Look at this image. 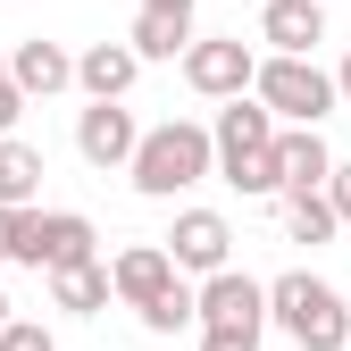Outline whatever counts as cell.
Segmentation results:
<instances>
[{
    "label": "cell",
    "mask_w": 351,
    "mask_h": 351,
    "mask_svg": "<svg viewBox=\"0 0 351 351\" xmlns=\"http://www.w3.org/2000/svg\"><path fill=\"white\" fill-rule=\"evenodd\" d=\"M9 84H17L25 101H51V93H67V84H75V51L25 34V42H9Z\"/></svg>",
    "instance_id": "cell-10"
},
{
    "label": "cell",
    "mask_w": 351,
    "mask_h": 351,
    "mask_svg": "<svg viewBox=\"0 0 351 351\" xmlns=\"http://www.w3.org/2000/svg\"><path fill=\"white\" fill-rule=\"evenodd\" d=\"M134 134H143V125H134L125 101H93V109L75 117V151H84V167H101V176L134 159Z\"/></svg>",
    "instance_id": "cell-9"
},
{
    "label": "cell",
    "mask_w": 351,
    "mask_h": 351,
    "mask_svg": "<svg viewBox=\"0 0 351 351\" xmlns=\"http://www.w3.org/2000/svg\"><path fill=\"white\" fill-rule=\"evenodd\" d=\"M167 259H176V276H209V268H226L234 259V226L217 209H176V226L159 234Z\"/></svg>",
    "instance_id": "cell-8"
},
{
    "label": "cell",
    "mask_w": 351,
    "mask_h": 351,
    "mask_svg": "<svg viewBox=\"0 0 351 351\" xmlns=\"http://www.w3.org/2000/svg\"><path fill=\"white\" fill-rule=\"evenodd\" d=\"M343 351H351V343H343Z\"/></svg>",
    "instance_id": "cell-29"
},
{
    "label": "cell",
    "mask_w": 351,
    "mask_h": 351,
    "mask_svg": "<svg viewBox=\"0 0 351 351\" xmlns=\"http://www.w3.org/2000/svg\"><path fill=\"white\" fill-rule=\"evenodd\" d=\"M193 326H259V335H268V285L243 276L234 259L209 268V276L193 285Z\"/></svg>",
    "instance_id": "cell-6"
},
{
    "label": "cell",
    "mask_w": 351,
    "mask_h": 351,
    "mask_svg": "<svg viewBox=\"0 0 351 351\" xmlns=\"http://www.w3.org/2000/svg\"><path fill=\"white\" fill-rule=\"evenodd\" d=\"M42 201V151L0 134V209H34Z\"/></svg>",
    "instance_id": "cell-17"
},
{
    "label": "cell",
    "mask_w": 351,
    "mask_h": 351,
    "mask_svg": "<svg viewBox=\"0 0 351 351\" xmlns=\"http://www.w3.org/2000/svg\"><path fill=\"white\" fill-rule=\"evenodd\" d=\"M167 276H176L167 243H125V251L109 259V301H125V310H134V301H151Z\"/></svg>",
    "instance_id": "cell-13"
},
{
    "label": "cell",
    "mask_w": 351,
    "mask_h": 351,
    "mask_svg": "<svg viewBox=\"0 0 351 351\" xmlns=\"http://www.w3.org/2000/svg\"><path fill=\"white\" fill-rule=\"evenodd\" d=\"M134 318H143V335H184V326H193V285L167 276L151 301H134Z\"/></svg>",
    "instance_id": "cell-18"
},
{
    "label": "cell",
    "mask_w": 351,
    "mask_h": 351,
    "mask_svg": "<svg viewBox=\"0 0 351 351\" xmlns=\"http://www.w3.org/2000/svg\"><path fill=\"white\" fill-rule=\"evenodd\" d=\"M143 9H184V17H193V0H143Z\"/></svg>",
    "instance_id": "cell-26"
},
{
    "label": "cell",
    "mask_w": 351,
    "mask_h": 351,
    "mask_svg": "<svg viewBox=\"0 0 351 351\" xmlns=\"http://www.w3.org/2000/svg\"><path fill=\"white\" fill-rule=\"evenodd\" d=\"M268 326H285L293 351H343V343H351V301H343L326 276L293 268V276L268 285Z\"/></svg>",
    "instance_id": "cell-3"
},
{
    "label": "cell",
    "mask_w": 351,
    "mask_h": 351,
    "mask_svg": "<svg viewBox=\"0 0 351 351\" xmlns=\"http://www.w3.org/2000/svg\"><path fill=\"white\" fill-rule=\"evenodd\" d=\"M251 67H259V51L243 34H217V42H184V84L201 101H234V93H251Z\"/></svg>",
    "instance_id": "cell-7"
},
{
    "label": "cell",
    "mask_w": 351,
    "mask_h": 351,
    "mask_svg": "<svg viewBox=\"0 0 351 351\" xmlns=\"http://www.w3.org/2000/svg\"><path fill=\"white\" fill-rule=\"evenodd\" d=\"M101 234H93V217H84V209H25V226H17V268H42V276H51V268H75V259H101L93 251Z\"/></svg>",
    "instance_id": "cell-5"
},
{
    "label": "cell",
    "mask_w": 351,
    "mask_h": 351,
    "mask_svg": "<svg viewBox=\"0 0 351 351\" xmlns=\"http://www.w3.org/2000/svg\"><path fill=\"white\" fill-rule=\"evenodd\" d=\"M0 75H9V51H0Z\"/></svg>",
    "instance_id": "cell-28"
},
{
    "label": "cell",
    "mask_w": 351,
    "mask_h": 351,
    "mask_svg": "<svg viewBox=\"0 0 351 351\" xmlns=\"http://www.w3.org/2000/svg\"><path fill=\"white\" fill-rule=\"evenodd\" d=\"M268 143H276V117L234 93L209 125V176H226L243 201H276V151Z\"/></svg>",
    "instance_id": "cell-1"
},
{
    "label": "cell",
    "mask_w": 351,
    "mask_h": 351,
    "mask_svg": "<svg viewBox=\"0 0 351 351\" xmlns=\"http://www.w3.org/2000/svg\"><path fill=\"white\" fill-rule=\"evenodd\" d=\"M51 310H67V318H101V310H109V259L51 268Z\"/></svg>",
    "instance_id": "cell-15"
},
{
    "label": "cell",
    "mask_w": 351,
    "mask_h": 351,
    "mask_svg": "<svg viewBox=\"0 0 351 351\" xmlns=\"http://www.w3.org/2000/svg\"><path fill=\"white\" fill-rule=\"evenodd\" d=\"M276 201H285V234H293V243H335L326 193H276Z\"/></svg>",
    "instance_id": "cell-19"
},
{
    "label": "cell",
    "mask_w": 351,
    "mask_h": 351,
    "mask_svg": "<svg viewBox=\"0 0 351 351\" xmlns=\"http://www.w3.org/2000/svg\"><path fill=\"white\" fill-rule=\"evenodd\" d=\"M0 326H9V293H0Z\"/></svg>",
    "instance_id": "cell-27"
},
{
    "label": "cell",
    "mask_w": 351,
    "mask_h": 351,
    "mask_svg": "<svg viewBox=\"0 0 351 351\" xmlns=\"http://www.w3.org/2000/svg\"><path fill=\"white\" fill-rule=\"evenodd\" d=\"M318 193H326V209H335V226H351V159L326 167V184H318Z\"/></svg>",
    "instance_id": "cell-21"
},
{
    "label": "cell",
    "mask_w": 351,
    "mask_h": 351,
    "mask_svg": "<svg viewBox=\"0 0 351 351\" xmlns=\"http://www.w3.org/2000/svg\"><path fill=\"white\" fill-rule=\"evenodd\" d=\"M17 226H25V209H0V259H17Z\"/></svg>",
    "instance_id": "cell-24"
},
{
    "label": "cell",
    "mask_w": 351,
    "mask_h": 351,
    "mask_svg": "<svg viewBox=\"0 0 351 351\" xmlns=\"http://www.w3.org/2000/svg\"><path fill=\"white\" fill-rule=\"evenodd\" d=\"M184 42H193V17L184 9H143L134 25H125V51H134L143 67L151 59H184Z\"/></svg>",
    "instance_id": "cell-16"
},
{
    "label": "cell",
    "mask_w": 351,
    "mask_h": 351,
    "mask_svg": "<svg viewBox=\"0 0 351 351\" xmlns=\"http://www.w3.org/2000/svg\"><path fill=\"white\" fill-rule=\"evenodd\" d=\"M17 117H25V93H17L9 75H0V134H17Z\"/></svg>",
    "instance_id": "cell-23"
},
{
    "label": "cell",
    "mask_w": 351,
    "mask_h": 351,
    "mask_svg": "<svg viewBox=\"0 0 351 351\" xmlns=\"http://www.w3.org/2000/svg\"><path fill=\"white\" fill-rule=\"evenodd\" d=\"M201 176H209V125L167 117V125H143V134H134L125 184H134L143 201H176V193H193Z\"/></svg>",
    "instance_id": "cell-2"
},
{
    "label": "cell",
    "mask_w": 351,
    "mask_h": 351,
    "mask_svg": "<svg viewBox=\"0 0 351 351\" xmlns=\"http://www.w3.org/2000/svg\"><path fill=\"white\" fill-rule=\"evenodd\" d=\"M251 101L268 109L276 125H326L335 117V75L318 59H293V51H268L251 67Z\"/></svg>",
    "instance_id": "cell-4"
},
{
    "label": "cell",
    "mask_w": 351,
    "mask_h": 351,
    "mask_svg": "<svg viewBox=\"0 0 351 351\" xmlns=\"http://www.w3.org/2000/svg\"><path fill=\"white\" fill-rule=\"evenodd\" d=\"M268 151H276V193H318L326 167H335V151H326L318 125H276Z\"/></svg>",
    "instance_id": "cell-11"
},
{
    "label": "cell",
    "mask_w": 351,
    "mask_h": 351,
    "mask_svg": "<svg viewBox=\"0 0 351 351\" xmlns=\"http://www.w3.org/2000/svg\"><path fill=\"white\" fill-rule=\"evenodd\" d=\"M134 75H143V59L125 51V42H93V51H75V84H84L93 101H125Z\"/></svg>",
    "instance_id": "cell-14"
},
{
    "label": "cell",
    "mask_w": 351,
    "mask_h": 351,
    "mask_svg": "<svg viewBox=\"0 0 351 351\" xmlns=\"http://www.w3.org/2000/svg\"><path fill=\"white\" fill-rule=\"evenodd\" d=\"M335 101H351V51H343V67H335Z\"/></svg>",
    "instance_id": "cell-25"
},
{
    "label": "cell",
    "mask_w": 351,
    "mask_h": 351,
    "mask_svg": "<svg viewBox=\"0 0 351 351\" xmlns=\"http://www.w3.org/2000/svg\"><path fill=\"white\" fill-rule=\"evenodd\" d=\"M201 351H259V326H201Z\"/></svg>",
    "instance_id": "cell-22"
},
{
    "label": "cell",
    "mask_w": 351,
    "mask_h": 351,
    "mask_svg": "<svg viewBox=\"0 0 351 351\" xmlns=\"http://www.w3.org/2000/svg\"><path fill=\"white\" fill-rule=\"evenodd\" d=\"M259 42H268V51H293V59H318L326 9L318 0H268V9H259Z\"/></svg>",
    "instance_id": "cell-12"
},
{
    "label": "cell",
    "mask_w": 351,
    "mask_h": 351,
    "mask_svg": "<svg viewBox=\"0 0 351 351\" xmlns=\"http://www.w3.org/2000/svg\"><path fill=\"white\" fill-rule=\"evenodd\" d=\"M0 351H59V335L42 318H9V326H0Z\"/></svg>",
    "instance_id": "cell-20"
}]
</instances>
